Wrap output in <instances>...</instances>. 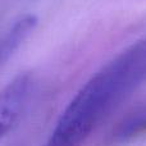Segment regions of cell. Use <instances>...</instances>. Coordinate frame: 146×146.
Segmentation results:
<instances>
[{
    "label": "cell",
    "mask_w": 146,
    "mask_h": 146,
    "mask_svg": "<svg viewBox=\"0 0 146 146\" xmlns=\"http://www.w3.org/2000/svg\"><path fill=\"white\" fill-rule=\"evenodd\" d=\"M37 18L32 14H25L14 21L3 35H0V68L15 54L26 40L33 32Z\"/></svg>",
    "instance_id": "3957f363"
},
{
    "label": "cell",
    "mask_w": 146,
    "mask_h": 146,
    "mask_svg": "<svg viewBox=\"0 0 146 146\" xmlns=\"http://www.w3.org/2000/svg\"><path fill=\"white\" fill-rule=\"evenodd\" d=\"M32 88L31 76L21 74L0 91V141L22 118L32 95Z\"/></svg>",
    "instance_id": "7a4b0ae2"
},
{
    "label": "cell",
    "mask_w": 146,
    "mask_h": 146,
    "mask_svg": "<svg viewBox=\"0 0 146 146\" xmlns=\"http://www.w3.org/2000/svg\"><path fill=\"white\" fill-rule=\"evenodd\" d=\"M146 81L126 50L85 83L60 114L46 146H81L100 121Z\"/></svg>",
    "instance_id": "6da1fadb"
}]
</instances>
